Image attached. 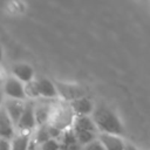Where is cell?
Returning a JSON list of instances; mask_svg holds the SVG:
<instances>
[{
	"mask_svg": "<svg viewBox=\"0 0 150 150\" xmlns=\"http://www.w3.org/2000/svg\"><path fill=\"white\" fill-rule=\"evenodd\" d=\"M97 130L102 134H111L121 136L124 132L123 124L116 112L109 107L100 104L94 108L91 116Z\"/></svg>",
	"mask_w": 150,
	"mask_h": 150,
	"instance_id": "cell-1",
	"label": "cell"
},
{
	"mask_svg": "<svg viewBox=\"0 0 150 150\" xmlns=\"http://www.w3.org/2000/svg\"><path fill=\"white\" fill-rule=\"evenodd\" d=\"M71 129L81 145H86L91 141L96 139L97 128L89 115L86 116H75Z\"/></svg>",
	"mask_w": 150,
	"mask_h": 150,
	"instance_id": "cell-2",
	"label": "cell"
},
{
	"mask_svg": "<svg viewBox=\"0 0 150 150\" xmlns=\"http://www.w3.org/2000/svg\"><path fill=\"white\" fill-rule=\"evenodd\" d=\"M74 118H75V115L71 110L69 102L63 101L59 104H54L53 112H52V116H50V120L48 123L53 124L54 127H56L63 131L66 129L71 128Z\"/></svg>",
	"mask_w": 150,
	"mask_h": 150,
	"instance_id": "cell-3",
	"label": "cell"
},
{
	"mask_svg": "<svg viewBox=\"0 0 150 150\" xmlns=\"http://www.w3.org/2000/svg\"><path fill=\"white\" fill-rule=\"evenodd\" d=\"M54 83H55L59 97L66 102H71L74 100L86 96V89L80 84L66 83V82H60V81H56Z\"/></svg>",
	"mask_w": 150,
	"mask_h": 150,
	"instance_id": "cell-4",
	"label": "cell"
},
{
	"mask_svg": "<svg viewBox=\"0 0 150 150\" xmlns=\"http://www.w3.org/2000/svg\"><path fill=\"white\" fill-rule=\"evenodd\" d=\"M34 107H35V104L32 101L26 102L23 112H22V115H21V117H20V120L15 127L20 132H30L38 125L36 120H35Z\"/></svg>",
	"mask_w": 150,
	"mask_h": 150,
	"instance_id": "cell-5",
	"label": "cell"
},
{
	"mask_svg": "<svg viewBox=\"0 0 150 150\" xmlns=\"http://www.w3.org/2000/svg\"><path fill=\"white\" fill-rule=\"evenodd\" d=\"M2 91L6 95V97H9V98H16V100H22V101L27 98L26 93H25V83H22L20 80L14 77L13 75L8 76L6 81L4 82Z\"/></svg>",
	"mask_w": 150,
	"mask_h": 150,
	"instance_id": "cell-6",
	"label": "cell"
},
{
	"mask_svg": "<svg viewBox=\"0 0 150 150\" xmlns=\"http://www.w3.org/2000/svg\"><path fill=\"white\" fill-rule=\"evenodd\" d=\"M25 104L26 102L22 100H16V98H9L7 97L6 100H4V104L2 107L5 108V110L7 111L8 116L11 117V120L13 121V123L16 127V123L19 122L23 109H25Z\"/></svg>",
	"mask_w": 150,
	"mask_h": 150,
	"instance_id": "cell-7",
	"label": "cell"
},
{
	"mask_svg": "<svg viewBox=\"0 0 150 150\" xmlns=\"http://www.w3.org/2000/svg\"><path fill=\"white\" fill-rule=\"evenodd\" d=\"M35 82H36V87H38V91H39L40 97L48 98V100H54V98L59 97L55 83L52 82L49 79L39 77L35 80Z\"/></svg>",
	"mask_w": 150,
	"mask_h": 150,
	"instance_id": "cell-8",
	"label": "cell"
},
{
	"mask_svg": "<svg viewBox=\"0 0 150 150\" xmlns=\"http://www.w3.org/2000/svg\"><path fill=\"white\" fill-rule=\"evenodd\" d=\"M15 124L4 107L0 108V137L12 139L15 136Z\"/></svg>",
	"mask_w": 150,
	"mask_h": 150,
	"instance_id": "cell-9",
	"label": "cell"
},
{
	"mask_svg": "<svg viewBox=\"0 0 150 150\" xmlns=\"http://www.w3.org/2000/svg\"><path fill=\"white\" fill-rule=\"evenodd\" d=\"M69 104H70L71 110H73V112H74L75 116L90 115V114H93L94 108H95L94 104H93V102L88 97H86V96L80 97L77 100H74V101L69 102Z\"/></svg>",
	"mask_w": 150,
	"mask_h": 150,
	"instance_id": "cell-10",
	"label": "cell"
},
{
	"mask_svg": "<svg viewBox=\"0 0 150 150\" xmlns=\"http://www.w3.org/2000/svg\"><path fill=\"white\" fill-rule=\"evenodd\" d=\"M12 75L20 80L22 83H27L34 80V69L28 63H15L12 67Z\"/></svg>",
	"mask_w": 150,
	"mask_h": 150,
	"instance_id": "cell-11",
	"label": "cell"
},
{
	"mask_svg": "<svg viewBox=\"0 0 150 150\" xmlns=\"http://www.w3.org/2000/svg\"><path fill=\"white\" fill-rule=\"evenodd\" d=\"M98 139L105 148V150H124L125 149V142L118 135H111V134H100Z\"/></svg>",
	"mask_w": 150,
	"mask_h": 150,
	"instance_id": "cell-12",
	"label": "cell"
},
{
	"mask_svg": "<svg viewBox=\"0 0 150 150\" xmlns=\"http://www.w3.org/2000/svg\"><path fill=\"white\" fill-rule=\"evenodd\" d=\"M53 108L54 104L52 103H38L34 107V111H35V120H36V124L42 125V124H47L50 120L52 112H53Z\"/></svg>",
	"mask_w": 150,
	"mask_h": 150,
	"instance_id": "cell-13",
	"label": "cell"
},
{
	"mask_svg": "<svg viewBox=\"0 0 150 150\" xmlns=\"http://www.w3.org/2000/svg\"><path fill=\"white\" fill-rule=\"evenodd\" d=\"M80 143L71 128L63 130L61 135L60 150H80Z\"/></svg>",
	"mask_w": 150,
	"mask_h": 150,
	"instance_id": "cell-14",
	"label": "cell"
},
{
	"mask_svg": "<svg viewBox=\"0 0 150 150\" xmlns=\"http://www.w3.org/2000/svg\"><path fill=\"white\" fill-rule=\"evenodd\" d=\"M30 136L29 132H20L11 139L12 150H28Z\"/></svg>",
	"mask_w": 150,
	"mask_h": 150,
	"instance_id": "cell-15",
	"label": "cell"
},
{
	"mask_svg": "<svg viewBox=\"0 0 150 150\" xmlns=\"http://www.w3.org/2000/svg\"><path fill=\"white\" fill-rule=\"evenodd\" d=\"M48 139H50V135H49V130H48V123L39 125L36 134H35V141L39 144H42Z\"/></svg>",
	"mask_w": 150,
	"mask_h": 150,
	"instance_id": "cell-16",
	"label": "cell"
},
{
	"mask_svg": "<svg viewBox=\"0 0 150 150\" xmlns=\"http://www.w3.org/2000/svg\"><path fill=\"white\" fill-rule=\"evenodd\" d=\"M25 93H26L27 98H38V97H40L35 80L25 83Z\"/></svg>",
	"mask_w": 150,
	"mask_h": 150,
	"instance_id": "cell-17",
	"label": "cell"
},
{
	"mask_svg": "<svg viewBox=\"0 0 150 150\" xmlns=\"http://www.w3.org/2000/svg\"><path fill=\"white\" fill-rule=\"evenodd\" d=\"M40 145H41V150H60V143L55 138H50Z\"/></svg>",
	"mask_w": 150,
	"mask_h": 150,
	"instance_id": "cell-18",
	"label": "cell"
},
{
	"mask_svg": "<svg viewBox=\"0 0 150 150\" xmlns=\"http://www.w3.org/2000/svg\"><path fill=\"white\" fill-rule=\"evenodd\" d=\"M84 150H105V148L103 146V144L101 143V141L98 138L91 141L90 143L84 145Z\"/></svg>",
	"mask_w": 150,
	"mask_h": 150,
	"instance_id": "cell-19",
	"label": "cell"
},
{
	"mask_svg": "<svg viewBox=\"0 0 150 150\" xmlns=\"http://www.w3.org/2000/svg\"><path fill=\"white\" fill-rule=\"evenodd\" d=\"M0 150H12L11 139L0 137Z\"/></svg>",
	"mask_w": 150,
	"mask_h": 150,
	"instance_id": "cell-20",
	"label": "cell"
},
{
	"mask_svg": "<svg viewBox=\"0 0 150 150\" xmlns=\"http://www.w3.org/2000/svg\"><path fill=\"white\" fill-rule=\"evenodd\" d=\"M124 150H138L135 145H132V144H129V143H127L125 144V149Z\"/></svg>",
	"mask_w": 150,
	"mask_h": 150,
	"instance_id": "cell-21",
	"label": "cell"
},
{
	"mask_svg": "<svg viewBox=\"0 0 150 150\" xmlns=\"http://www.w3.org/2000/svg\"><path fill=\"white\" fill-rule=\"evenodd\" d=\"M5 97V94H4V91L2 90H0V108L2 107V104H4V98Z\"/></svg>",
	"mask_w": 150,
	"mask_h": 150,
	"instance_id": "cell-22",
	"label": "cell"
},
{
	"mask_svg": "<svg viewBox=\"0 0 150 150\" xmlns=\"http://www.w3.org/2000/svg\"><path fill=\"white\" fill-rule=\"evenodd\" d=\"M2 59H4V50H2V47L0 46V62L2 61Z\"/></svg>",
	"mask_w": 150,
	"mask_h": 150,
	"instance_id": "cell-23",
	"label": "cell"
},
{
	"mask_svg": "<svg viewBox=\"0 0 150 150\" xmlns=\"http://www.w3.org/2000/svg\"><path fill=\"white\" fill-rule=\"evenodd\" d=\"M4 84H2V81H1V79H0V90H1V87H2Z\"/></svg>",
	"mask_w": 150,
	"mask_h": 150,
	"instance_id": "cell-24",
	"label": "cell"
}]
</instances>
